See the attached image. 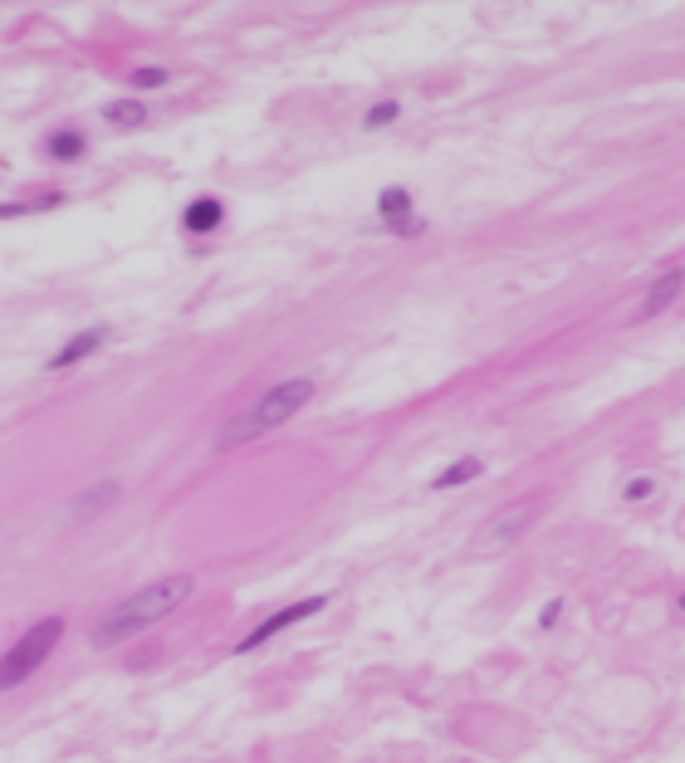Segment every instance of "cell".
I'll use <instances>...</instances> for the list:
<instances>
[{
	"instance_id": "1",
	"label": "cell",
	"mask_w": 685,
	"mask_h": 763,
	"mask_svg": "<svg viewBox=\"0 0 685 763\" xmlns=\"http://www.w3.org/2000/svg\"><path fill=\"white\" fill-rule=\"evenodd\" d=\"M191 592H196V578H191V573H172V578H157V583L137 587L128 597H118V602L93 622L89 641L98 651H113V646L133 641L142 631H152L157 622H167L172 612H182Z\"/></svg>"
},
{
	"instance_id": "2",
	"label": "cell",
	"mask_w": 685,
	"mask_h": 763,
	"mask_svg": "<svg viewBox=\"0 0 685 763\" xmlns=\"http://www.w3.org/2000/svg\"><path fill=\"white\" fill-rule=\"evenodd\" d=\"M314 397H319V382H314V377H284V382H274L270 392H260L240 416L221 421L216 450H235V446H245V441L270 436V431H279L284 421H294Z\"/></svg>"
},
{
	"instance_id": "3",
	"label": "cell",
	"mask_w": 685,
	"mask_h": 763,
	"mask_svg": "<svg viewBox=\"0 0 685 763\" xmlns=\"http://www.w3.org/2000/svg\"><path fill=\"white\" fill-rule=\"evenodd\" d=\"M59 641H64V617H40L35 627L20 631L10 641V651L0 656V690H20L30 675L45 671V661L59 651Z\"/></svg>"
},
{
	"instance_id": "4",
	"label": "cell",
	"mask_w": 685,
	"mask_h": 763,
	"mask_svg": "<svg viewBox=\"0 0 685 763\" xmlns=\"http://www.w3.org/2000/svg\"><path fill=\"white\" fill-rule=\"evenodd\" d=\"M328 612V592H314V597H299V602H289V607H279L270 612L260 627H250L240 641H235V656H250V651H265L274 636H284V631H294L299 622H309V617H319Z\"/></svg>"
},
{
	"instance_id": "5",
	"label": "cell",
	"mask_w": 685,
	"mask_h": 763,
	"mask_svg": "<svg viewBox=\"0 0 685 763\" xmlns=\"http://www.w3.org/2000/svg\"><path fill=\"white\" fill-rule=\"evenodd\" d=\"M108 343H113V323H84L79 333H69V338L49 353L45 372H69V367H79V362H93Z\"/></svg>"
},
{
	"instance_id": "6",
	"label": "cell",
	"mask_w": 685,
	"mask_h": 763,
	"mask_svg": "<svg viewBox=\"0 0 685 763\" xmlns=\"http://www.w3.org/2000/svg\"><path fill=\"white\" fill-rule=\"evenodd\" d=\"M230 221V206L226 196H216V191H196L191 201L182 206V235L186 240H211V235H221Z\"/></svg>"
},
{
	"instance_id": "7",
	"label": "cell",
	"mask_w": 685,
	"mask_h": 763,
	"mask_svg": "<svg viewBox=\"0 0 685 763\" xmlns=\"http://www.w3.org/2000/svg\"><path fill=\"white\" fill-rule=\"evenodd\" d=\"M529 524H534V499H514V504H504L500 514L490 519V529L475 539V548H480V553L509 548V543L519 539V534H529Z\"/></svg>"
},
{
	"instance_id": "8",
	"label": "cell",
	"mask_w": 685,
	"mask_h": 763,
	"mask_svg": "<svg viewBox=\"0 0 685 763\" xmlns=\"http://www.w3.org/2000/svg\"><path fill=\"white\" fill-rule=\"evenodd\" d=\"M40 152H45V162H54V167H79L89 157V133L79 123H59V128L45 133Z\"/></svg>"
},
{
	"instance_id": "9",
	"label": "cell",
	"mask_w": 685,
	"mask_h": 763,
	"mask_svg": "<svg viewBox=\"0 0 685 763\" xmlns=\"http://www.w3.org/2000/svg\"><path fill=\"white\" fill-rule=\"evenodd\" d=\"M118 499H123V485H118V480H108V475H103V480H89L84 490L69 499V519H74V524L103 519V514L118 504Z\"/></svg>"
},
{
	"instance_id": "10",
	"label": "cell",
	"mask_w": 685,
	"mask_h": 763,
	"mask_svg": "<svg viewBox=\"0 0 685 763\" xmlns=\"http://www.w3.org/2000/svg\"><path fill=\"white\" fill-rule=\"evenodd\" d=\"M372 211H377V221H382V230L392 235L397 225H407L416 221L421 211H416V191L411 186H402V181H392V186H382L377 191V201H372Z\"/></svg>"
},
{
	"instance_id": "11",
	"label": "cell",
	"mask_w": 685,
	"mask_h": 763,
	"mask_svg": "<svg viewBox=\"0 0 685 763\" xmlns=\"http://www.w3.org/2000/svg\"><path fill=\"white\" fill-rule=\"evenodd\" d=\"M685 294V270L681 265H671V270H661L656 279H651V289H646V299H641V309H637V323H651V318H661L676 299Z\"/></svg>"
},
{
	"instance_id": "12",
	"label": "cell",
	"mask_w": 685,
	"mask_h": 763,
	"mask_svg": "<svg viewBox=\"0 0 685 763\" xmlns=\"http://www.w3.org/2000/svg\"><path fill=\"white\" fill-rule=\"evenodd\" d=\"M59 206H69V191H64V186H40V191H25V196H15V201H0V221L49 216V211H59Z\"/></svg>"
},
{
	"instance_id": "13",
	"label": "cell",
	"mask_w": 685,
	"mask_h": 763,
	"mask_svg": "<svg viewBox=\"0 0 685 763\" xmlns=\"http://www.w3.org/2000/svg\"><path fill=\"white\" fill-rule=\"evenodd\" d=\"M103 123L118 128V133H142V128L152 123V108H147V98L123 93V98H108V103H103Z\"/></svg>"
},
{
	"instance_id": "14",
	"label": "cell",
	"mask_w": 685,
	"mask_h": 763,
	"mask_svg": "<svg viewBox=\"0 0 685 763\" xmlns=\"http://www.w3.org/2000/svg\"><path fill=\"white\" fill-rule=\"evenodd\" d=\"M485 475V460L480 455H460L451 465H441L436 475H431V490H460V485H470V480H480Z\"/></svg>"
},
{
	"instance_id": "15",
	"label": "cell",
	"mask_w": 685,
	"mask_h": 763,
	"mask_svg": "<svg viewBox=\"0 0 685 763\" xmlns=\"http://www.w3.org/2000/svg\"><path fill=\"white\" fill-rule=\"evenodd\" d=\"M167 84H172V69L167 64H137V69H128L133 98H142V93H152V89H167Z\"/></svg>"
},
{
	"instance_id": "16",
	"label": "cell",
	"mask_w": 685,
	"mask_h": 763,
	"mask_svg": "<svg viewBox=\"0 0 685 763\" xmlns=\"http://www.w3.org/2000/svg\"><path fill=\"white\" fill-rule=\"evenodd\" d=\"M397 118H402V103H397V98H377V103L363 113V128L367 133H382V128H392Z\"/></svg>"
},
{
	"instance_id": "17",
	"label": "cell",
	"mask_w": 685,
	"mask_h": 763,
	"mask_svg": "<svg viewBox=\"0 0 685 763\" xmlns=\"http://www.w3.org/2000/svg\"><path fill=\"white\" fill-rule=\"evenodd\" d=\"M651 494H656V480H651V475H637V480H627L622 499H627V504H646Z\"/></svg>"
},
{
	"instance_id": "18",
	"label": "cell",
	"mask_w": 685,
	"mask_h": 763,
	"mask_svg": "<svg viewBox=\"0 0 685 763\" xmlns=\"http://www.w3.org/2000/svg\"><path fill=\"white\" fill-rule=\"evenodd\" d=\"M563 622V597H548L544 607H539V631H553Z\"/></svg>"
},
{
	"instance_id": "19",
	"label": "cell",
	"mask_w": 685,
	"mask_h": 763,
	"mask_svg": "<svg viewBox=\"0 0 685 763\" xmlns=\"http://www.w3.org/2000/svg\"><path fill=\"white\" fill-rule=\"evenodd\" d=\"M426 235V216H416V221H407V225H397L392 230V240H421Z\"/></svg>"
},
{
	"instance_id": "20",
	"label": "cell",
	"mask_w": 685,
	"mask_h": 763,
	"mask_svg": "<svg viewBox=\"0 0 685 763\" xmlns=\"http://www.w3.org/2000/svg\"><path fill=\"white\" fill-rule=\"evenodd\" d=\"M676 612H681V617H685V592H681V597H676Z\"/></svg>"
}]
</instances>
